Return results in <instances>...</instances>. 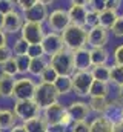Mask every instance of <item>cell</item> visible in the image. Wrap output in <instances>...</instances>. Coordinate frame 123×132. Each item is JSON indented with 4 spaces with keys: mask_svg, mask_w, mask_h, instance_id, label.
<instances>
[{
    "mask_svg": "<svg viewBox=\"0 0 123 132\" xmlns=\"http://www.w3.org/2000/svg\"><path fill=\"white\" fill-rule=\"evenodd\" d=\"M88 35H89V31L85 26L71 25L66 28V31H63L62 38H63L65 48L68 51L74 52V51H79L88 45Z\"/></svg>",
    "mask_w": 123,
    "mask_h": 132,
    "instance_id": "1",
    "label": "cell"
},
{
    "mask_svg": "<svg viewBox=\"0 0 123 132\" xmlns=\"http://www.w3.org/2000/svg\"><path fill=\"white\" fill-rule=\"evenodd\" d=\"M49 65L52 66L60 77H72L75 74V63H74V54L68 51L66 48L56 54L51 60Z\"/></svg>",
    "mask_w": 123,
    "mask_h": 132,
    "instance_id": "2",
    "label": "cell"
},
{
    "mask_svg": "<svg viewBox=\"0 0 123 132\" xmlns=\"http://www.w3.org/2000/svg\"><path fill=\"white\" fill-rule=\"evenodd\" d=\"M59 98V92L54 88V85L49 83H39L35 88V94H34V101L40 106V109H46L48 106L57 103Z\"/></svg>",
    "mask_w": 123,
    "mask_h": 132,
    "instance_id": "3",
    "label": "cell"
},
{
    "mask_svg": "<svg viewBox=\"0 0 123 132\" xmlns=\"http://www.w3.org/2000/svg\"><path fill=\"white\" fill-rule=\"evenodd\" d=\"M20 34H22V38L28 45H42V42L46 35L43 23H31V22H25Z\"/></svg>",
    "mask_w": 123,
    "mask_h": 132,
    "instance_id": "4",
    "label": "cell"
},
{
    "mask_svg": "<svg viewBox=\"0 0 123 132\" xmlns=\"http://www.w3.org/2000/svg\"><path fill=\"white\" fill-rule=\"evenodd\" d=\"M94 83L91 71H75L72 75V91L82 97L89 95L91 86Z\"/></svg>",
    "mask_w": 123,
    "mask_h": 132,
    "instance_id": "5",
    "label": "cell"
},
{
    "mask_svg": "<svg viewBox=\"0 0 123 132\" xmlns=\"http://www.w3.org/2000/svg\"><path fill=\"white\" fill-rule=\"evenodd\" d=\"M35 88L37 85L28 78V77H22L16 81V88H14V94L12 98L16 101H25V100H34L35 94Z\"/></svg>",
    "mask_w": 123,
    "mask_h": 132,
    "instance_id": "6",
    "label": "cell"
},
{
    "mask_svg": "<svg viewBox=\"0 0 123 132\" xmlns=\"http://www.w3.org/2000/svg\"><path fill=\"white\" fill-rule=\"evenodd\" d=\"M39 112H40V106L34 100H25V101H16L14 103V114L23 123L39 117Z\"/></svg>",
    "mask_w": 123,
    "mask_h": 132,
    "instance_id": "7",
    "label": "cell"
},
{
    "mask_svg": "<svg viewBox=\"0 0 123 132\" xmlns=\"http://www.w3.org/2000/svg\"><path fill=\"white\" fill-rule=\"evenodd\" d=\"M48 26H49V29L52 31V32L59 34L63 31H66V28L68 26H71V19H69V14H68V11H65V9H56V11H52L49 15H48Z\"/></svg>",
    "mask_w": 123,
    "mask_h": 132,
    "instance_id": "8",
    "label": "cell"
},
{
    "mask_svg": "<svg viewBox=\"0 0 123 132\" xmlns=\"http://www.w3.org/2000/svg\"><path fill=\"white\" fill-rule=\"evenodd\" d=\"M42 48L45 51V55H49L52 59L56 54H59L60 51L65 49V43H63L62 34H56V32L46 34L43 42H42Z\"/></svg>",
    "mask_w": 123,
    "mask_h": 132,
    "instance_id": "9",
    "label": "cell"
},
{
    "mask_svg": "<svg viewBox=\"0 0 123 132\" xmlns=\"http://www.w3.org/2000/svg\"><path fill=\"white\" fill-rule=\"evenodd\" d=\"M48 15L49 14L46 11L45 2H35V5L31 9L23 12L25 22H31V23H43L45 20H48Z\"/></svg>",
    "mask_w": 123,
    "mask_h": 132,
    "instance_id": "10",
    "label": "cell"
},
{
    "mask_svg": "<svg viewBox=\"0 0 123 132\" xmlns=\"http://www.w3.org/2000/svg\"><path fill=\"white\" fill-rule=\"evenodd\" d=\"M25 25V19L23 15L19 12V11H12L9 12L8 15H5V20H3V31L9 34H16L20 32L22 28Z\"/></svg>",
    "mask_w": 123,
    "mask_h": 132,
    "instance_id": "11",
    "label": "cell"
},
{
    "mask_svg": "<svg viewBox=\"0 0 123 132\" xmlns=\"http://www.w3.org/2000/svg\"><path fill=\"white\" fill-rule=\"evenodd\" d=\"M68 14H69V19H71V25L85 26V20H86V15H88V9L85 6V2H72Z\"/></svg>",
    "mask_w": 123,
    "mask_h": 132,
    "instance_id": "12",
    "label": "cell"
},
{
    "mask_svg": "<svg viewBox=\"0 0 123 132\" xmlns=\"http://www.w3.org/2000/svg\"><path fill=\"white\" fill-rule=\"evenodd\" d=\"M66 111H68V114L71 115V118L74 120V123L86 121V117H88L89 112H91L88 103H83V101H72V103L66 108Z\"/></svg>",
    "mask_w": 123,
    "mask_h": 132,
    "instance_id": "13",
    "label": "cell"
},
{
    "mask_svg": "<svg viewBox=\"0 0 123 132\" xmlns=\"http://www.w3.org/2000/svg\"><path fill=\"white\" fill-rule=\"evenodd\" d=\"M65 112H66V108L57 101V103L48 106L46 109H43V118L48 121V125H60Z\"/></svg>",
    "mask_w": 123,
    "mask_h": 132,
    "instance_id": "14",
    "label": "cell"
},
{
    "mask_svg": "<svg viewBox=\"0 0 123 132\" xmlns=\"http://www.w3.org/2000/svg\"><path fill=\"white\" fill-rule=\"evenodd\" d=\"M108 29L103 26H97L94 29H89L88 35V45L92 48H105L106 42H108Z\"/></svg>",
    "mask_w": 123,
    "mask_h": 132,
    "instance_id": "15",
    "label": "cell"
},
{
    "mask_svg": "<svg viewBox=\"0 0 123 132\" xmlns=\"http://www.w3.org/2000/svg\"><path fill=\"white\" fill-rule=\"evenodd\" d=\"M74 63H75V71H89L92 66L91 62V49L82 48L79 51H74Z\"/></svg>",
    "mask_w": 123,
    "mask_h": 132,
    "instance_id": "16",
    "label": "cell"
},
{
    "mask_svg": "<svg viewBox=\"0 0 123 132\" xmlns=\"http://www.w3.org/2000/svg\"><path fill=\"white\" fill-rule=\"evenodd\" d=\"M103 117L108 118L112 125H117V123L123 121V103H120L119 100L109 101V104H108Z\"/></svg>",
    "mask_w": 123,
    "mask_h": 132,
    "instance_id": "17",
    "label": "cell"
},
{
    "mask_svg": "<svg viewBox=\"0 0 123 132\" xmlns=\"http://www.w3.org/2000/svg\"><path fill=\"white\" fill-rule=\"evenodd\" d=\"M16 78L6 74H0V97L2 98H11L16 88Z\"/></svg>",
    "mask_w": 123,
    "mask_h": 132,
    "instance_id": "18",
    "label": "cell"
},
{
    "mask_svg": "<svg viewBox=\"0 0 123 132\" xmlns=\"http://www.w3.org/2000/svg\"><path fill=\"white\" fill-rule=\"evenodd\" d=\"M89 128H91V132H114V125L103 115L95 117L89 123Z\"/></svg>",
    "mask_w": 123,
    "mask_h": 132,
    "instance_id": "19",
    "label": "cell"
},
{
    "mask_svg": "<svg viewBox=\"0 0 123 132\" xmlns=\"http://www.w3.org/2000/svg\"><path fill=\"white\" fill-rule=\"evenodd\" d=\"M23 126L26 128L28 132H48V128H49L48 121L43 117H40V115L35 117V118H32V120L25 121Z\"/></svg>",
    "mask_w": 123,
    "mask_h": 132,
    "instance_id": "20",
    "label": "cell"
},
{
    "mask_svg": "<svg viewBox=\"0 0 123 132\" xmlns=\"http://www.w3.org/2000/svg\"><path fill=\"white\" fill-rule=\"evenodd\" d=\"M92 78L97 80V81H103V83H108L111 81V66L103 65V66H94L91 69Z\"/></svg>",
    "mask_w": 123,
    "mask_h": 132,
    "instance_id": "21",
    "label": "cell"
},
{
    "mask_svg": "<svg viewBox=\"0 0 123 132\" xmlns=\"http://www.w3.org/2000/svg\"><path fill=\"white\" fill-rule=\"evenodd\" d=\"M109 59V52L105 48H92L91 49V62H92V68L94 66H103L106 65Z\"/></svg>",
    "mask_w": 123,
    "mask_h": 132,
    "instance_id": "22",
    "label": "cell"
},
{
    "mask_svg": "<svg viewBox=\"0 0 123 132\" xmlns=\"http://www.w3.org/2000/svg\"><path fill=\"white\" fill-rule=\"evenodd\" d=\"M16 114L12 111H8V109H2L0 111V129L2 131H6V129H12L16 125Z\"/></svg>",
    "mask_w": 123,
    "mask_h": 132,
    "instance_id": "23",
    "label": "cell"
},
{
    "mask_svg": "<svg viewBox=\"0 0 123 132\" xmlns=\"http://www.w3.org/2000/svg\"><path fill=\"white\" fill-rule=\"evenodd\" d=\"M100 26L106 28V29H111L114 26V23L117 22L119 19V14L117 11H112V9H105L103 12H100Z\"/></svg>",
    "mask_w": 123,
    "mask_h": 132,
    "instance_id": "24",
    "label": "cell"
},
{
    "mask_svg": "<svg viewBox=\"0 0 123 132\" xmlns=\"http://www.w3.org/2000/svg\"><path fill=\"white\" fill-rule=\"evenodd\" d=\"M54 88L57 89L59 95H66L72 91V77H60L56 80Z\"/></svg>",
    "mask_w": 123,
    "mask_h": 132,
    "instance_id": "25",
    "label": "cell"
},
{
    "mask_svg": "<svg viewBox=\"0 0 123 132\" xmlns=\"http://www.w3.org/2000/svg\"><path fill=\"white\" fill-rule=\"evenodd\" d=\"M49 66V62L45 57H39V59H31V65H29V74L32 75H42L43 71Z\"/></svg>",
    "mask_w": 123,
    "mask_h": 132,
    "instance_id": "26",
    "label": "cell"
},
{
    "mask_svg": "<svg viewBox=\"0 0 123 132\" xmlns=\"http://www.w3.org/2000/svg\"><path fill=\"white\" fill-rule=\"evenodd\" d=\"M108 104H109V101H108L106 98H103V97H91L89 103H88L89 109L94 111V112H97V114H100V115L105 114Z\"/></svg>",
    "mask_w": 123,
    "mask_h": 132,
    "instance_id": "27",
    "label": "cell"
},
{
    "mask_svg": "<svg viewBox=\"0 0 123 132\" xmlns=\"http://www.w3.org/2000/svg\"><path fill=\"white\" fill-rule=\"evenodd\" d=\"M108 94H109V86H108V83L94 80V83H92V86H91V91H89V95H91V97H103V98H106Z\"/></svg>",
    "mask_w": 123,
    "mask_h": 132,
    "instance_id": "28",
    "label": "cell"
},
{
    "mask_svg": "<svg viewBox=\"0 0 123 132\" xmlns=\"http://www.w3.org/2000/svg\"><path fill=\"white\" fill-rule=\"evenodd\" d=\"M57 78H59V74H57V71H56L51 65L48 66V68L43 71V74L40 75L42 83H49V85H54Z\"/></svg>",
    "mask_w": 123,
    "mask_h": 132,
    "instance_id": "29",
    "label": "cell"
},
{
    "mask_svg": "<svg viewBox=\"0 0 123 132\" xmlns=\"http://www.w3.org/2000/svg\"><path fill=\"white\" fill-rule=\"evenodd\" d=\"M2 74L11 75V77H14L16 74H19V68H17L16 57H12L11 60H8L6 63H3V65H2Z\"/></svg>",
    "mask_w": 123,
    "mask_h": 132,
    "instance_id": "30",
    "label": "cell"
},
{
    "mask_svg": "<svg viewBox=\"0 0 123 132\" xmlns=\"http://www.w3.org/2000/svg\"><path fill=\"white\" fill-rule=\"evenodd\" d=\"M16 62H17V68H19V74L29 72V65H31L29 55H17L16 57Z\"/></svg>",
    "mask_w": 123,
    "mask_h": 132,
    "instance_id": "31",
    "label": "cell"
},
{
    "mask_svg": "<svg viewBox=\"0 0 123 132\" xmlns=\"http://www.w3.org/2000/svg\"><path fill=\"white\" fill-rule=\"evenodd\" d=\"M111 81L122 86L123 85V66L114 65L111 66Z\"/></svg>",
    "mask_w": 123,
    "mask_h": 132,
    "instance_id": "32",
    "label": "cell"
},
{
    "mask_svg": "<svg viewBox=\"0 0 123 132\" xmlns=\"http://www.w3.org/2000/svg\"><path fill=\"white\" fill-rule=\"evenodd\" d=\"M28 49H29V45L20 37L14 42V52H16V57L17 55H28Z\"/></svg>",
    "mask_w": 123,
    "mask_h": 132,
    "instance_id": "33",
    "label": "cell"
},
{
    "mask_svg": "<svg viewBox=\"0 0 123 132\" xmlns=\"http://www.w3.org/2000/svg\"><path fill=\"white\" fill-rule=\"evenodd\" d=\"M16 3L11 0H0V14L2 15H8L9 12L16 11Z\"/></svg>",
    "mask_w": 123,
    "mask_h": 132,
    "instance_id": "34",
    "label": "cell"
},
{
    "mask_svg": "<svg viewBox=\"0 0 123 132\" xmlns=\"http://www.w3.org/2000/svg\"><path fill=\"white\" fill-rule=\"evenodd\" d=\"M28 55H29L31 59L45 57V51H43L42 45H29V49H28Z\"/></svg>",
    "mask_w": 123,
    "mask_h": 132,
    "instance_id": "35",
    "label": "cell"
},
{
    "mask_svg": "<svg viewBox=\"0 0 123 132\" xmlns=\"http://www.w3.org/2000/svg\"><path fill=\"white\" fill-rule=\"evenodd\" d=\"M111 31L116 37H123V15H119V19L114 23V26L111 28Z\"/></svg>",
    "mask_w": 123,
    "mask_h": 132,
    "instance_id": "36",
    "label": "cell"
},
{
    "mask_svg": "<svg viewBox=\"0 0 123 132\" xmlns=\"http://www.w3.org/2000/svg\"><path fill=\"white\" fill-rule=\"evenodd\" d=\"M11 59H12V51H11V48H8V46L0 48V66L3 65V63H6L8 60H11Z\"/></svg>",
    "mask_w": 123,
    "mask_h": 132,
    "instance_id": "37",
    "label": "cell"
},
{
    "mask_svg": "<svg viewBox=\"0 0 123 132\" xmlns=\"http://www.w3.org/2000/svg\"><path fill=\"white\" fill-rule=\"evenodd\" d=\"M71 132H91V128L86 121H79L71 126Z\"/></svg>",
    "mask_w": 123,
    "mask_h": 132,
    "instance_id": "38",
    "label": "cell"
},
{
    "mask_svg": "<svg viewBox=\"0 0 123 132\" xmlns=\"http://www.w3.org/2000/svg\"><path fill=\"white\" fill-rule=\"evenodd\" d=\"M114 62H116V65L123 66V45L116 48V51H114Z\"/></svg>",
    "mask_w": 123,
    "mask_h": 132,
    "instance_id": "39",
    "label": "cell"
},
{
    "mask_svg": "<svg viewBox=\"0 0 123 132\" xmlns=\"http://www.w3.org/2000/svg\"><path fill=\"white\" fill-rule=\"evenodd\" d=\"M35 2H37V0H28V2H16V5H17V6H19V8H20L23 12H26L28 9H31V8L35 5Z\"/></svg>",
    "mask_w": 123,
    "mask_h": 132,
    "instance_id": "40",
    "label": "cell"
},
{
    "mask_svg": "<svg viewBox=\"0 0 123 132\" xmlns=\"http://www.w3.org/2000/svg\"><path fill=\"white\" fill-rule=\"evenodd\" d=\"M60 125H63L65 128H69V126H72V125H74V120L71 118V115L68 114V111L65 112V115H63V118H62Z\"/></svg>",
    "mask_w": 123,
    "mask_h": 132,
    "instance_id": "41",
    "label": "cell"
},
{
    "mask_svg": "<svg viewBox=\"0 0 123 132\" xmlns=\"http://www.w3.org/2000/svg\"><path fill=\"white\" fill-rule=\"evenodd\" d=\"M120 5H122V2H120V0H109V2H106V9L117 11V9L120 8Z\"/></svg>",
    "mask_w": 123,
    "mask_h": 132,
    "instance_id": "42",
    "label": "cell"
},
{
    "mask_svg": "<svg viewBox=\"0 0 123 132\" xmlns=\"http://www.w3.org/2000/svg\"><path fill=\"white\" fill-rule=\"evenodd\" d=\"M48 132H66V128L63 125H49Z\"/></svg>",
    "mask_w": 123,
    "mask_h": 132,
    "instance_id": "43",
    "label": "cell"
},
{
    "mask_svg": "<svg viewBox=\"0 0 123 132\" xmlns=\"http://www.w3.org/2000/svg\"><path fill=\"white\" fill-rule=\"evenodd\" d=\"M6 43H8V35H6V32H5L3 29H0V48L8 46Z\"/></svg>",
    "mask_w": 123,
    "mask_h": 132,
    "instance_id": "44",
    "label": "cell"
},
{
    "mask_svg": "<svg viewBox=\"0 0 123 132\" xmlns=\"http://www.w3.org/2000/svg\"><path fill=\"white\" fill-rule=\"evenodd\" d=\"M9 132H28V131H26V128L23 125H17V126H14Z\"/></svg>",
    "mask_w": 123,
    "mask_h": 132,
    "instance_id": "45",
    "label": "cell"
},
{
    "mask_svg": "<svg viewBox=\"0 0 123 132\" xmlns=\"http://www.w3.org/2000/svg\"><path fill=\"white\" fill-rule=\"evenodd\" d=\"M114 132H123V121L114 125Z\"/></svg>",
    "mask_w": 123,
    "mask_h": 132,
    "instance_id": "46",
    "label": "cell"
},
{
    "mask_svg": "<svg viewBox=\"0 0 123 132\" xmlns=\"http://www.w3.org/2000/svg\"><path fill=\"white\" fill-rule=\"evenodd\" d=\"M119 101H120V103H123V85L122 86H119Z\"/></svg>",
    "mask_w": 123,
    "mask_h": 132,
    "instance_id": "47",
    "label": "cell"
},
{
    "mask_svg": "<svg viewBox=\"0 0 123 132\" xmlns=\"http://www.w3.org/2000/svg\"><path fill=\"white\" fill-rule=\"evenodd\" d=\"M3 20H5V15L0 14V29H3Z\"/></svg>",
    "mask_w": 123,
    "mask_h": 132,
    "instance_id": "48",
    "label": "cell"
},
{
    "mask_svg": "<svg viewBox=\"0 0 123 132\" xmlns=\"http://www.w3.org/2000/svg\"><path fill=\"white\" fill-rule=\"evenodd\" d=\"M0 132H3V131H2V129H0Z\"/></svg>",
    "mask_w": 123,
    "mask_h": 132,
    "instance_id": "49",
    "label": "cell"
},
{
    "mask_svg": "<svg viewBox=\"0 0 123 132\" xmlns=\"http://www.w3.org/2000/svg\"><path fill=\"white\" fill-rule=\"evenodd\" d=\"M0 111H2V109H0Z\"/></svg>",
    "mask_w": 123,
    "mask_h": 132,
    "instance_id": "50",
    "label": "cell"
}]
</instances>
